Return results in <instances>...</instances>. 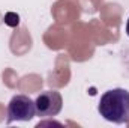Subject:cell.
I'll return each mask as SVG.
<instances>
[{
    "mask_svg": "<svg viewBox=\"0 0 129 128\" xmlns=\"http://www.w3.org/2000/svg\"><path fill=\"white\" fill-rule=\"evenodd\" d=\"M99 115L113 124L122 125L129 122V91L116 88L107 91L98 104Z\"/></svg>",
    "mask_w": 129,
    "mask_h": 128,
    "instance_id": "6da1fadb",
    "label": "cell"
},
{
    "mask_svg": "<svg viewBox=\"0 0 129 128\" xmlns=\"http://www.w3.org/2000/svg\"><path fill=\"white\" fill-rule=\"evenodd\" d=\"M36 115V105L32 98L27 95H15L11 98L8 104V119L6 124H11L14 121L27 122Z\"/></svg>",
    "mask_w": 129,
    "mask_h": 128,
    "instance_id": "7a4b0ae2",
    "label": "cell"
},
{
    "mask_svg": "<svg viewBox=\"0 0 129 128\" xmlns=\"http://www.w3.org/2000/svg\"><path fill=\"white\" fill-rule=\"evenodd\" d=\"M36 115L41 118H53L57 116L62 112L63 107V98L60 95V92L57 91H44L41 92L36 101Z\"/></svg>",
    "mask_w": 129,
    "mask_h": 128,
    "instance_id": "3957f363",
    "label": "cell"
},
{
    "mask_svg": "<svg viewBox=\"0 0 129 128\" xmlns=\"http://www.w3.org/2000/svg\"><path fill=\"white\" fill-rule=\"evenodd\" d=\"M126 33H128V36H129V20H128V24H126Z\"/></svg>",
    "mask_w": 129,
    "mask_h": 128,
    "instance_id": "277c9868",
    "label": "cell"
}]
</instances>
